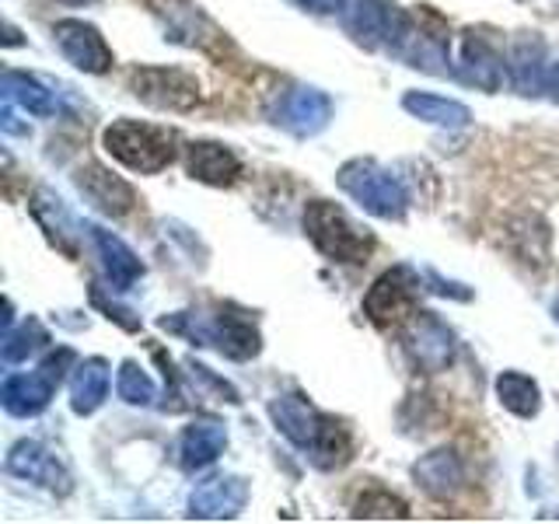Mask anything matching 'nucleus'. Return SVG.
Wrapping results in <instances>:
<instances>
[{"mask_svg": "<svg viewBox=\"0 0 559 524\" xmlns=\"http://www.w3.org/2000/svg\"><path fill=\"white\" fill-rule=\"evenodd\" d=\"M270 416L276 430L294 441L301 451L311 454V462L319 468H340L349 458V433L343 424H336L332 416L319 413L305 395L287 392L276 395L270 402Z\"/></svg>", "mask_w": 559, "mask_h": 524, "instance_id": "obj_1", "label": "nucleus"}, {"mask_svg": "<svg viewBox=\"0 0 559 524\" xmlns=\"http://www.w3.org/2000/svg\"><path fill=\"white\" fill-rule=\"evenodd\" d=\"M162 329L182 332V336L197 340L200 346H217L221 354L235 357V360H249L259 354V329L245 311L235 308H221L217 314H175V319H162Z\"/></svg>", "mask_w": 559, "mask_h": 524, "instance_id": "obj_2", "label": "nucleus"}, {"mask_svg": "<svg viewBox=\"0 0 559 524\" xmlns=\"http://www.w3.org/2000/svg\"><path fill=\"white\" fill-rule=\"evenodd\" d=\"M305 231L322 255H329L332 262H346V266H360V262H367L374 252V238L360 231V227L329 200H311L305 206Z\"/></svg>", "mask_w": 559, "mask_h": 524, "instance_id": "obj_3", "label": "nucleus"}, {"mask_svg": "<svg viewBox=\"0 0 559 524\" xmlns=\"http://www.w3.org/2000/svg\"><path fill=\"white\" fill-rule=\"evenodd\" d=\"M102 144L119 165H127L140 175H157L175 157V136L162 127H151V122H136V119H116L102 133Z\"/></svg>", "mask_w": 559, "mask_h": 524, "instance_id": "obj_4", "label": "nucleus"}, {"mask_svg": "<svg viewBox=\"0 0 559 524\" xmlns=\"http://www.w3.org/2000/svg\"><path fill=\"white\" fill-rule=\"evenodd\" d=\"M336 179H340L343 192H349L367 214H374L381 221H399L406 214V206H409L406 189H402V182L392 171L378 168L374 162H364V157L346 162Z\"/></svg>", "mask_w": 559, "mask_h": 524, "instance_id": "obj_5", "label": "nucleus"}, {"mask_svg": "<svg viewBox=\"0 0 559 524\" xmlns=\"http://www.w3.org/2000/svg\"><path fill=\"white\" fill-rule=\"evenodd\" d=\"M419 290H424L419 273H413L409 266H395L389 273H381L371 284V290L364 294V314L378 329L406 325L419 311Z\"/></svg>", "mask_w": 559, "mask_h": 524, "instance_id": "obj_6", "label": "nucleus"}, {"mask_svg": "<svg viewBox=\"0 0 559 524\" xmlns=\"http://www.w3.org/2000/svg\"><path fill=\"white\" fill-rule=\"evenodd\" d=\"M130 92L154 105V109L168 112H189L200 105V81L186 74L179 67H140L130 74Z\"/></svg>", "mask_w": 559, "mask_h": 524, "instance_id": "obj_7", "label": "nucleus"}, {"mask_svg": "<svg viewBox=\"0 0 559 524\" xmlns=\"http://www.w3.org/2000/svg\"><path fill=\"white\" fill-rule=\"evenodd\" d=\"M340 17L346 32L364 46H395L406 14L389 0H340Z\"/></svg>", "mask_w": 559, "mask_h": 524, "instance_id": "obj_8", "label": "nucleus"}, {"mask_svg": "<svg viewBox=\"0 0 559 524\" xmlns=\"http://www.w3.org/2000/svg\"><path fill=\"white\" fill-rule=\"evenodd\" d=\"M52 39H57L60 52L84 74H105L112 70V49L102 39V32L78 17H63L52 25Z\"/></svg>", "mask_w": 559, "mask_h": 524, "instance_id": "obj_9", "label": "nucleus"}, {"mask_svg": "<svg viewBox=\"0 0 559 524\" xmlns=\"http://www.w3.org/2000/svg\"><path fill=\"white\" fill-rule=\"evenodd\" d=\"M329 119H332V98L319 92V87H290L273 109L276 127H284L294 136L322 133L329 127Z\"/></svg>", "mask_w": 559, "mask_h": 524, "instance_id": "obj_10", "label": "nucleus"}, {"mask_svg": "<svg viewBox=\"0 0 559 524\" xmlns=\"http://www.w3.org/2000/svg\"><path fill=\"white\" fill-rule=\"evenodd\" d=\"M406 349L424 371L437 374V371H448V364L454 360V336L437 314L416 311L406 322Z\"/></svg>", "mask_w": 559, "mask_h": 524, "instance_id": "obj_11", "label": "nucleus"}, {"mask_svg": "<svg viewBox=\"0 0 559 524\" xmlns=\"http://www.w3.org/2000/svg\"><path fill=\"white\" fill-rule=\"evenodd\" d=\"M8 472L17 479L39 483L60 497L70 493V472L60 465L57 454H52L49 448H43L39 441H17L8 454Z\"/></svg>", "mask_w": 559, "mask_h": 524, "instance_id": "obj_12", "label": "nucleus"}, {"mask_svg": "<svg viewBox=\"0 0 559 524\" xmlns=\"http://www.w3.org/2000/svg\"><path fill=\"white\" fill-rule=\"evenodd\" d=\"M245 503H249V483L241 476H217V479L200 483L192 489L189 517H203V521L238 517Z\"/></svg>", "mask_w": 559, "mask_h": 524, "instance_id": "obj_13", "label": "nucleus"}, {"mask_svg": "<svg viewBox=\"0 0 559 524\" xmlns=\"http://www.w3.org/2000/svg\"><path fill=\"white\" fill-rule=\"evenodd\" d=\"M78 189L102 210V214H109V217H127L133 210V203H136L133 189L122 182L119 175L105 171L102 165H84L78 171Z\"/></svg>", "mask_w": 559, "mask_h": 524, "instance_id": "obj_14", "label": "nucleus"}, {"mask_svg": "<svg viewBox=\"0 0 559 524\" xmlns=\"http://www.w3.org/2000/svg\"><path fill=\"white\" fill-rule=\"evenodd\" d=\"M413 479L424 486V493H430L433 500H448V497H454L462 489L465 468H462L459 454L441 448V451L424 454V458L413 465Z\"/></svg>", "mask_w": 559, "mask_h": 524, "instance_id": "obj_15", "label": "nucleus"}, {"mask_svg": "<svg viewBox=\"0 0 559 524\" xmlns=\"http://www.w3.org/2000/svg\"><path fill=\"white\" fill-rule=\"evenodd\" d=\"M87 235H92L95 249L102 255V266L116 284V290H130L136 279L144 276V262L136 259V252L122 238H116L112 231H105L98 224H87Z\"/></svg>", "mask_w": 559, "mask_h": 524, "instance_id": "obj_16", "label": "nucleus"}, {"mask_svg": "<svg viewBox=\"0 0 559 524\" xmlns=\"http://www.w3.org/2000/svg\"><path fill=\"white\" fill-rule=\"evenodd\" d=\"M52 389H57V381L39 367V371H28V374H11L4 381L0 402H4V409L11 416H39L49 406Z\"/></svg>", "mask_w": 559, "mask_h": 524, "instance_id": "obj_17", "label": "nucleus"}, {"mask_svg": "<svg viewBox=\"0 0 559 524\" xmlns=\"http://www.w3.org/2000/svg\"><path fill=\"white\" fill-rule=\"evenodd\" d=\"M189 175L206 186H235L241 175V162L224 144L200 140V144H189Z\"/></svg>", "mask_w": 559, "mask_h": 524, "instance_id": "obj_18", "label": "nucleus"}, {"mask_svg": "<svg viewBox=\"0 0 559 524\" xmlns=\"http://www.w3.org/2000/svg\"><path fill=\"white\" fill-rule=\"evenodd\" d=\"M224 448H227V430L221 424H210V419L189 424L179 441V454L186 468H206L210 462L221 458Z\"/></svg>", "mask_w": 559, "mask_h": 524, "instance_id": "obj_19", "label": "nucleus"}, {"mask_svg": "<svg viewBox=\"0 0 559 524\" xmlns=\"http://www.w3.org/2000/svg\"><path fill=\"white\" fill-rule=\"evenodd\" d=\"M105 395H109V364L102 357H92L78 367L74 381H70V409L78 416H92Z\"/></svg>", "mask_w": 559, "mask_h": 524, "instance_id": "obj_20", "label": "nucleus"}, {"mask_svg": "<svg viewBox=\"0 0 559 524\" xmlns=\"http://www.w3.org/2000/svg\"><path fill=\"white\" fill-rule=\"evenodd\" d=\"M546 49H542V43L535 39V35H528V39H521L514 46V57H511V81L521 95H538L546 92Z\"/></svg>", "mask_w": 559, "mask_h": 524, "instance_id": "obj_21", "label": "nucleus"}, {"mask_svg": "<svg viewBox=\"0 0 559 524\" xmlns=\"http://www.w3.org/2000/svg\"><path fill=\"white\" fill-rule=\"evenodd\" d=\"M462 78L468 84L483 87V92H497V87L503 84L500 57L483 39H476V35H468V39H465V49H462Z\"/></svg>", "mask_w": 559, "mask_h": 524, "instance_id": "obj_22", "label": "nucleus"}, {"mask_svg": "<svg viewBox=\"0 0 559 524\" xmlns=\"http://www.w3.org/2000/svg\"><path fill=\"white\" fill-rule=\"evenodd\" d=\"M402 109L409 116L424 119V122H433V127H448V130H459V127H468L472 112L465 109L462 102H451V98H437V95H419V92H409L402 98Z\"/></svg>", "mask_w": 559, "mask_h": 524, "instance_id": "obj_23", "label": "nucleus"}, {"mask_svg": "<svg viewBox=\"0 0 559 524\" xmlns=\"http://www.w3.org/2000/svg\"><path fill=\"white\" fill-rule=\"evenodd\" d=\"M497 398H500V406L503 409H511L514 416L521 419H532L538 416L542 409V392H538V384L528 378V374H521V371H503L497 378Z\"/></svg>", "mask_w": 559, "mask_h": 524, "instance_id": "obj_24", "label": "nucleus"}, {"mask_svg": "<svg viewBox=\"0 0 559 524\" xmlns=\"http://www.w3.org/2000/svg\"><path fill=\"white\" fill-rule=\"evenodd\" d=\"M32 214H35V221L46 227V235L57 241V249H63L67 255H74V221H70L63 203L52 196V192L43 189L39 196H35Z\"/></svg>", "mask_w": 559, "mask_h": 524, "instance_id": "obj_25", "label": "nucleus"}, {"mask_svg": "<svg viewBox=\"0 0 559 524\" xmlns=\"http://www.w3.org/2000/svg\"><path fill=\"white\" fill-rule=\"evenodd\" d=\"M4 98L11 105H22L32 116H52V109H57L46 87L28 74H17V70H8L4 74Z\"/></svg>", "mask_w": 559, "mask_h": 524, "instance_id": "obj_26", "label": "nucleus"}, {"mask_svg": "<svg viewBox=\"0 0 559 524\" xmlns=\"http://www.w3.org/2000/svg\"><path fill=\"white\" fill-rule=\"evenodd\" d=\"M49 343V332L43 329V322L39 319H28V322H22V325H8V332H4V360L8 364H22V360H28L35 349H43Z\"/></svg>", "mask_w": 559, "mask_h": 524, "instance_id": "obj_27", "label": "nucleus"}, {"mask_svg": "<svg viewBox=\"0 0 559 524\" xmlns=\"http://www.w3.org/2000/svg\"><path fill=\"white\" fill-rule=\"evenodd\" d=\"M116 389H119V398L127 402V406H151L157 389H154V381L147 378V371L140 364L127 360L119 367V381H116Z\"/></svg>", "mask_w": 559, "mask_h": 524, "instance_id": "obj_28", "label": "nucleus"}, {"mask_svg": "<svg viewBox=\"0 0 559 524\" xmlns=\"http://www.w3.org/2000/svg\"><path fill=\"white\" fill-rule=\"evenodd\" d=\"M354 517H378V521H392V517H409V507L402 503L399 497H392L389 489H367V493H360V500L354 503Z\"/></svg>", "mask_w": 559, "mask_h": 524, "instance_id": "obj_29", "label": "nucleus"}, {"mask_svg": "<svg viewBox=\"0 0 559 524\" xmlns=\"http://www.w3.org/2000/svg\"><path fill=\"white\" fill-rule=\"evenodd\" d=\"M74 360H78V354H74V349H67V346H63V349H57V354H49V357H46V360H43L39 367H43V371H46V374H49L52 381L60 384V381L67 378V367L74 364Z\"/></svg>", "mask_w": 559, "mask_h": 524, "instance_id": "obj_30", "label": "nucleus"}, {"mask_svg": "<svg viewBox=\"0 0 559 524\" xmlns=\"http://www.w3.org/2000/svg\"><path fill=\"white\" fill-rule=\"evenodd\" d=\"M546 92H549L552 102H559V63H552V67L546 70Z\"/></svg>", "mask_w": 559, "mask_h": 524, "instance_id": "obj_31", "label": "nucleus"}, {"mask_svg": "<svg viewBox=\"0 0 559 524\" xmlns=\"http://www.w3.org/2000/svg\"><path fill=\"white\" fill-rule=\"evenodd\" d=\"M297 4H305L311 11H340V0H297Z\"/></svg>", "mask_w": 559, "mask_h": 524, "instance_id": "obj_32", "label": "nucleus"}, {"mask_svg": "<svg viewBox=\"0 0 559 524\" xmlns=\"http://www.w3.org/2000/svg\"><path fill=\"white\" fill-rule=\"evenodd\" d=\"M63 4H87V0H63Z\"/></svg>", "mask_w": 559, "mask_h": 524, "instance_id": "obj_33", "label": "nucleus"}, {"mask_svg": "<svg viewBox=\"0 0 559 524\" xmlns=\"http://www.w3.org/2000/svg\"><path fill=\"white\" fill-rule=\"evenodd\" d=\"M552 314H556V322H559V301L552 305Z\"/></svg>", "mask_w": 559, "mask_h": 524, "instance_id": "obj_34", "label": "nucleus"}]
</instances>
